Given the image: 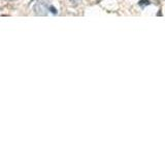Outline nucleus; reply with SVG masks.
Returning a JSON list of instances; mask_svg holds the SVG:
<instances>
[{"mask_svg": "<svg viewBox=\"0 0 165 155\" xmlns=\"http://www.w3.org/2000/svg\"><path fill=\"white\" fill-rule=\"evenodd\" d=\"M47 5H45V3H41V2H39V3H37L36 5L34 6V12L36 13L37 15H40V16H45L47 15Z\"/></svg>", "mask_w": 165, "mask_h": 155, "instance_id": "obj_1", "label": "nucleus"}, {"mask_svg": "<svg viewBox=\"0 0 165 155\" xmlns=\"http://www.w3.org/2000/svg\"><path fill=\"white\" fill-rule=\"evenodd\" d=\"M150 3H151V2H150L149 0H140V1L138 2V4H139L140 6H142V7H144V5H149Z\"/></svg>", "mask_w": 165, "mask_h": 155, "instance_id": "obj_2", "label": "nucleus"}, {"mask_svg": "<svg viewBox=\"0 0 165 155\" xmlns=\"http://www.w3.org/2000/svg\"><path fill=\"white\" fill-rule=\"evenodd\" d=\"M8 1H12V0H8Z\"/></svg>", "mask_w": 165, "mask_h": 155, "instance_id": "obj_3", "label": "nucleus"}]
</instances>
